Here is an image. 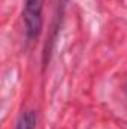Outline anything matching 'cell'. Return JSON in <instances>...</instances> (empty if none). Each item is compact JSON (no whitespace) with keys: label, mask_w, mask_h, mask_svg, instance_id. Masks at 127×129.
Returning a JSON list of instances; mask_svg holds the SVG:
<instances>
[{"label":"cell","mask_w":127,"mask_h":129,"mask_svg":"<svg viewBox=\"0 0 127 129\" xmlns=\"http://www.w3.org/2000/svg\"><path fill=\"white\" fill-rule=\"evenodd\" d=\"M45 0H26L24 3V24L29 39L39 36L42 29V12Z\"/></svg>","instance_id":"cell-1"},{"label":"cell","mask_w":127,"mask_h":129,"mask_svg":"<svg viewBox=\"0 0 127 129\" xmlns=\"http://www.w3.org/2000/svg\"><path fill=\"white\" fill-rule=\"evenodd\" d=\"M17 129H36V116L33 111H27L24 113L18 123H17Z\"/></svg>","instance_id":"cell-2"}]
</instances>
